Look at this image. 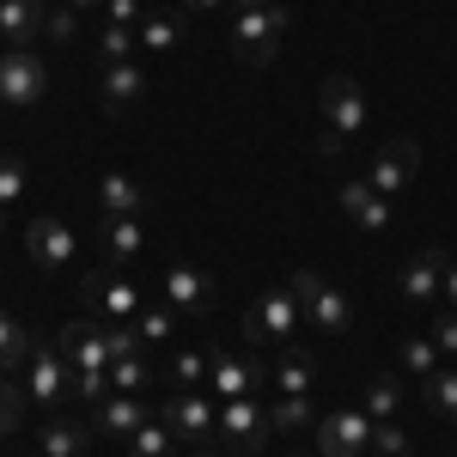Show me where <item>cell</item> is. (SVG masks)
Segmentation results:
<instances>
[{
	"label": "cell",
	"instance_id": "obj_22",
	"mask_svg": "<svg viewBox=\"0 0 457 457\" xmlns=\"http://www.w3.org/2000/svg\"><path fill=\"white\" fill-rule=\"evenodd\" d=\"M98 208L104 213H129V220H141L146 208H153V195H146L135 177H122V171H110L104 183H98Z\"/></svg>",
	"mask_w": 457,
	"mask_h": 457
},
{
	"label": "cell",
	"instance_id": "obj_36",
	"mask_svg": "<svg viewBox=\"0 0 457 457\" xmlns=\"http://www.w3.org/2000/svg\"><path fill=\"white\" fill-rule=\"evenodd\" d=\"M366 457H415V445H409V427L372 421V445H366Z\"/></svg>",
	"mask_w": 457,
	"mask_h": 457
},
{
	"label": "cell",
	"instance_id": "obj_41",
	"mask_svg": "<svg viewBox=\"0 0 457 457\" xmlns=\"http://www.w3.org/2000/svg\"><path fill=\"white\" fill-rule=\"evenodd\" d=\"M12 427H19V390H12L6 378H0V439H6Z\"/></svg>",
	"mask_w": 457,
	"mask_h": 457
},
{
	"label": "cell",
	"instance_id": "obj_34",
	"mask_svg": "<svg viewBox=\"0 0 457 457\" xmlns=\"http://www.w3.org/2000/svg\"><path fill=\"white\" fill-rule=\"evenodd\" d=\"M171 329H177V312H171V305H141V317H135V336H141V348H159Z\"/></svg>",
	"mask_w": 457,
	"mask_h": 457
},
{
	"label": "cell",
	"instance_id": "obj_33",
	"mask_svg": "<svg viewBox=\"0 0 457 457\" xmlns=\"http://www.w3.org/2000/svg\"><path fill=\"white\" fill-rule=\"evenodd\" d=\"M421 390H427V409H433L439 421H452V427H457V372H445V366H439V372H433Z\"/></svg>",
	"mask_w": 457,
	"mask_h": 457
},
{
	"label": "cell",
	"instance_id": "obj_19",
	"mask_svg": "<svg viewBox=\"0 0 457 457\" xmlns=\"http://www.w3.org/2000/svg\"><path fill=\"white\" fill-rule=\"evenodd\" d=\"M92 409H98V415H92V427H98V433H110V439H129L135 427L153 421V409H146L135 390H110L104 403H92Z\"/></svg>",
	"mask_w": 457,
	"mask_h": 457
},
{
	"label": "cell",
	"instance_id": "obj_24",
	"mask_svg": "<svg viewBox=\"0 0 457 457\" xmlns=\"http://www.w3.org/2000/svg\"><path fill=\"white\" fill-rule=\"evenodd\" d=\"M37 439H43V457H86L92 427H79V421H43V427H37Z\"/></svg>",
	"mask_w": 457,
	"mask_h": 457
},
{
	"label": "cell",
	"instance_id": "obj_45",
	"mask_svg": "<svg viewBox=\"0 0 457 457\" xmlns=\"http://www.w3.org/2000/svg\"><path fill=\"white\" fill-rule=\"evenodd\" d=\"M232 6H269V0H232Z\"/></svg>",
	"mask_w": 457,
	"mask_h": 457
},
{
	"label": "cell",
	"instance_id": "obj_42",
	"mask_svg": "<svg viewBox=\"0 0 457 457\" xmlns=\"http://www.w3.org/2000/svg\"><path fill=\"white\" fill-rule=\"evenodd\" d=\"M232 0H183V12H226Z\"/></svg>",
	"mask_w": 457,
	"mask_h": 457
},
{
	"label": "cell",
	"instance_id": "obj_2",
	"mask_svg": "<svg viewBox=\"0 0 457 457\" xmlns=\"http://www.w3.org/2000/svg\"><path fill=\"white\" fill-rule=\"evenodd\" d=\"M293 25V12H287V0H269V6H238L232 12V55L245 62V68H269L275 55H281V37Z\"/></svg>",
	"mask_w": 457,
	"mask_h": 457
},
{
	"label": "cell",
	"instance_id": "obj_1",
	"mask_svg": "<svg viewBox=\"0 0 457 457\" xmlns=\"http://www.w3.org/2000/svg\"><path fill=\"white\" fill-rule=\"evenodd\" d=\"M55 348L73 372V396L79 403H104L110 396V329H98L92 317H73L55 329Z\"/></svg>",
	"mask_w": 457,
	"mask_h": 457
},
{
	"label": "cell",
	"instance_id": "obj_44",
	"mask_svg": "<svg viewBox=\"0 0 457 457\" xmlns=\"http://www.w3.org/2000/svg\"><path fill=\"white\" fill-rule=\"evenodd\" d=\"M68 6H73V12H86V6H104V0H68Z\"/></svg>",
	"mask_w": 457,
	"mask_h": 457
},
{
	"label": "cell",
	"instance_id": "obj_3",
	"mask_svg": "<svg viewBox=\"0 0 457 457\" xmlns=\"http://www.w3.org/2000/svg\"><path fill=\"white\" fill-rule=\"evenodd\" d=\"M317 104H323V135H317V153L323 159H336L348 135H366V92H360V79L353 73H329L323 79V92H317Z\"/></svg>",
	"mask_w": 457,
	"mask_h": 457
},
{
	"label": "cell",
	"instance_id": "obj_48",
	"mask_svg": "<svg viewBox=\"0 0 457 457\" xmlns=\"http://www.w3.org/2000/svg\"><path fill=\"white\" fill-rule=\"evenodd\" d=\"M293 457H305V452H293Z\"/></svg>",
	"mask_w": 457,
	"mask_h": 457
},
{
	"label": "cell",
	"instance_id": "obj_17",
	"mask_svg": "<svg viewBox=\"0 0 457 457\" xmlns=\"http://www.w3.org/2000/svg\"><path fill=\"white\" fill-rule=\"evenodd\" d=\"M141 98H146V68H135V62H110L104 79H98V104H104L110 116H129Z\"/></svg>",
	"mask_w": 457,
	"mask_h": 457
},
{
	"label": "cell",
	"instance_id": "obj_39",
	"mask_svg": "<svg viewBox=\"0 0 457 457\" xmlns=\"http://www.w3.org/2000/svg\"><path fill=\"white\" fill-rule=\"evenodd\" d=\"M427 329H433V348H439V353H457V312H452V305L433 317Z\"/></svg>",
	"mask_w": 457,
	"mask_h": 457
},
{
	"label": "cell",
	"instance_id": "obj_47",
	"mask_svg": "<svg viewBox=\"0 0 457 457\" xmlns=\"http://www.w3.org/2000/svg\"><path fill=\"white\" fill-rule=\"evenodd\" d=\"M433 6H445V0H433Z\"/></svg>",
	"mask_w": 457,
	"mask_h": 457
},
{
	"label": "cell",
	"instance_id": "obj_13",
	"mask_svg": "<svg viewBox=\"0 0 457 457\" xmlns=\"http://www.w3.org/2000/svg\"><path fill=\"white\" fill-rule=\"evenodd\" d=\"M372 445V415L366 409H336L317 421V457H366Z\"/></svg>",
	"mask_w": 457,
	"mask_h": 457
},
{
	"label": "cell",
	"instance_id": "obj_7",
	"mask_svg": "<svg viewBox=\"0 0 457 457\" xmlns=\"http://www.w3.org/2000/svg\"><path fill=\"white\" fill-rule=\"evenodd\" d=\"M43 92H49L43 55H31V49H6V55H0V104L6 110H37Z\"/></svg>",
	"mask_w": 457,
	"mask_h": 457
},
{
	"label": "cell",
	"instance_id": "obj_8",
	"mask_svg": "<svg viewBox=\"0 0 457 457\" xmlns=\"http://www.w3.org/2000/svg\"><path fill=\"white\" fill-rule=\"evenodd\" d=\"M68 390H73V372H68V360H62V348L37 342L31 360H25V396H31L37 409H62Z\"/></svg>",
	"mask_w": 457,
	"mask_h": 457
},
{
	"label": "cell",
	"instance_id": "obj_10",
	"mask_svg": "<svg viewBox=\"0 0 457 457\" xmlns=\"http://www.w3.org/2000/svg\"><path fill=\"white\" fill-rule=\"evenodd\" d=\"M415 171H421V146L409 141V135H396V141H385L378 153H372V165H366V183L378 189V195H403L409 183H415Z\"/></svg>",
	"mask_w": 457,
	"mask_h": 457
},
{
	"label": "cell",
	"instance_id": "obj_38",
	"mask_svg": "<svg viewBox=\"0 0 457 457\" xmlns=\"http://www.w3.org/2000/svg\"><path fill=\"white\" fill-rule=\"evenodd\" d=\"M43 37L73 43V37H79V12H73V6H55V12H49V25H43Z\"/></svg>",
	"mask_w": 457,
	"mask_h": 457
},
{
	"label": "cell",
	"instance_id": "obj_37",
	"mask_svg": "<svg viewBox=\"0 0 457 457\" xmlns=\"http://www.w3.org/2000/svg\"><path fill=\"white\" fill-rule=\"evenodd\" d=\"M135 49H141V37L129 31V25H104V31H98V62H129V55H135Z\"/></svg>",
	"mask_w": 457,
	"mask_h": 457
},
{
	"label": "cell",
	"instance_id": "obj_6",
	"mask_svg": "<svg viewBox=\"0 0 457 457\" xmlns=\"http://www.w3.org/2000/svg\"><path fill=\"white\" fill-rule=\"evenodd\" d=\"M159 421L171 427V439H183V445H208L213 427H220V403L202 396V390H171L159 403Z\"/></svg>",
	"mask_w": 457,
	"mask_h": 457
},
{
	"label": "cell",
	"instance_id": "obj_12",
	"mask_svg": "<svg viewBox=\"0 0 457 457\" xmlns=\"http://www.w3.org/2000/svg\"><path fill=\"white\" fill-rule=\"evenodd\" d=\"M220 433H226L232 452L256 457V452H262V439L275 433V427H269V409H262V396H232V403H220Z\"/></svg>",
	"mask_w": 457,
	"mask_h": 457
},
{
	"label": "cell",
	"instance_id": "obj_18",
	"mask_svg": "<svg viewBox=\"0 0 457 457\" xmlns=\"http://www.w3.org/2000/svg\"><path fill=\"white\" fill-rule=\"evenodd\" d=\"M336 202H342V213H348L360 232H390V202L366 183V177H353V183H342L336 189Z\"/></svg>",
	"mask_w": 457,
	"mask_h": 457
},
{
	"label": "cell",
	"instance_id": "obj_35",
	"mask_svg": "<svg viewBox=\"0 0 457 457\" xmlns=\"http://www.w3.org/2000/svg\"><path fill=\"white\" fill-rule=\"evenodd\" d=\"M159 372H153V360L146 353H122V360H110V385L116 390H141V385H153Z\"/></svg>",
	"mask_w": 457,
	"mask_h": 457
},
{
	"label": "cell",
	"instance_id": "obj_43",
	"mask_svg": "<svg viewBox=\"0 0 457 457\" xmlns=\"http://www.w3.org/2000/svg\"><path fill=\"white\" fill-rule=\"evenodd\" d=\"M439 293L452 299V312H457V262H445V281H439Z\"/></svg>",
	"mask_w": 457,
	"mask_h": 457
},
{
	"label": "cell",
	"instance_id": "obj_28",
	"mask_svg": "<svg viewBox=\"0 0 457 457\" xmlns=\"http://www.w3.org/2000/svg\"><path fill=\"white\" fill-rule=\"evenodd\" d=\"M396 409H403V378L396 372H372L366 378V415L372 421H396Z\"/></svg>",
	"mask_w": 457,
	"mask_h": 457
},
{
	"label": "cell",
	"instance_id": "obj_20",
	"mask_svg": "<svg viewBox=\"0 0 457 457\" xmlns=\"http://www.w3.org/2000/svg\"><path fill=\"white\" fill-rule=\"evenodd\" d=\"M98 245H104V262L129 269L146 250V232H141V220H129V213H104V220H98Z\"/></svg>",
	"mask_w": 457,
	"mask_h": 457
},
{
	"label": "cell",
	"instance_id": "obj_25",
	"mask_svg": "<svg viewBox=\"0 0 457 457\" xmlns=\"http://www.w3.org/2000/svg\"><path fill=\"white\" fill-rule=\"evenodd\" d=\"M31 329L19 323L12 312H0V372H25V360H31Z\"/></svg>",
	"mask_w": 457,
	"mask_h": 457
},
{
	"label": "cell",
	"instance_id": "obj_30",
	"mask_svg": "<svg viewBox=\"0 0 457 457\" xmlns=\"http://www.w3.org/2000/svg\"><path fill=\"white\" fill-rule=\"evenodd\" d=\"M396 360H403V372H409V378H421V385L439 372V348H433V336H403Z\"/></svg>",
	"mask_w": 457,
	"mask_h": 457
},
{
	"label": "cell",
	"instance_id": "obj_11",
	"mask_svg": "<svg viewBox=\"0 0 457 457\" xmlns=\"http://www.w3.org/2000/svg\"><path fill=\"white\" fill-rule=\"evenodd\" d=\"M79 299H86V312L110 317V323H135V317H141V305H146V299H141V287H135V281H122V275H104V269L79 281Z\"/></svg>",
	"mask_w": 457,
	"mask_h": 457
},
{
	"label": "cell",
	"instance_id": "obj_14",
	"mask_svg": "<svg viewBox=\"0 0 457 457\" xmlns=\"http://www.w3.org/2000/svg\"><path fill=\"white\" fill-rule=\"evenodd\" d=\"M159 293H165V305H171L177 317H208L213 312V275L195 269V262H171Z\"/></svg>",
	"mask_w": 457,
	"mask_h": 457
},
{
	"label": "cell",
	"instance_id": "obj_32",
	"mask_svg": "<svg viewBox=\"0 0 457 457\" xmlns=\"http://www.w3.org/2000/svg\"><path fill=\"white\" fill-rule=\"evenodd\" d=\"M269 427H275V433L317 427V421H312V396H275V403H269Z\"/></svg>",
	"mask_w": 457,
	"mask_h": 457
},
{
	"label": "cell",
	"instance_id": "obj_5",
	"mask_svg": "<svg viewBox=\"0 0 457 457\" xmlns=\"http://www.w3.org/2000/svg\"><path fill=\"white\" fill-rule=\"evenodd\" d=\"M293 329H305V305L293 299V287H269L245 312V342L250 348H281V342H293Z\"/></svg>",
	"mask_w": 457,
	"mask_h": 457
},
{
	"label": "cell",
	"instance_id": "obj_23",
	"mask_svg": "<svg viewBox=\"0 0 457 457\" xmlns=\"http://www.w3.org/2000/svg\"><path fill=\"white\" fill-rule=\"evenodd\" d=\"M135 37H141V49L146 55H171V49H183V19L177 12H146L141 25H135Z\"/></svg>",
	"mask_w": 457,
	"mask_h": 457
},
{
	"label": "cell",
	"instance_id": "obj_16",
	"mask_svg": "<svg viewBox=\"0 0 457 457\" xmlns=\"http://www.w3.org/2000/svg\"><path fill=\"white\" fill-rule=\"evenodd\" d=\"M445 262H452V256H445L439 245L415 250V256L403 262V275H396V293H403L409 305H427V299L439 293V281H445Z\"/></svg>",
	"mask_w": 457,
	"mask_h": 457
},
{
	"label": "cell",
	"instance_id": "obj_40",
	"mask_svg": "<svg viewBox=\"0 0 457 457\" xmlns=\"http://www.w3.org/2000/svg\"><path fill=\"white\" fill-rule=\"evenodd\" d=\"M104 19H110V25H129V31H135V25L146 19V0H104Z\"/></svg>",
	"mask_w": 457,
	"mask_h": 457
},
{
	"label": "cell",
	"instance_id": "obj_31",
	"mask_svg": "<svg viewBox=\"0 0 457 457\" xmlns=\"http://www.w3.org/2000/svg\"><path fill=\"white\" fill-rule=\"evenodd\" d=\"M25 183H31L25 159H19V153H0V232H6V213H12V202L25 195Z\"/></svg>",
	"mask_w": 457,
	"mask_h": 457
},
{
	"label": "cell",
	"instance_id": "obj_9",
	"mask_svg": "<svg viewBox=\"0 0 457 457\" xmlns=\"http://www.w3.org/2000/svg\"><path fill=\"white\" fill-rule=\"evenodd\" d=\"M213 403H232V396H262V378H275L269 366H262V353H226L213 348Z\"/></svg>",
	"mask_w": 457,
	"mask_h": 457
},
{
	"label": "cell",
	"instance_id": "obj_27",
	"mask_svg": "<svg viewBox=\"0 0 457 457\" xmlns=\"http://www.w3.org/2000/svg\"><path fill=\"white\" fill-rule=\"evenodd\" d=\"M122 457H177V439H171V427H165L159 415H153L146 427H135V433L122 439Z\"/></svg>",
	"mask_w": 457,
	"mask_h": 457
},
{
	"label": "cell",
	"instance_id": "obj_29",
	"mask_svg": "<svg viewBox=\"0 0 457 457\" xmlns=\"http://www.w3.org/2000/svg\"><path fill=\"white\" fill-rule=\"evenodd\" d=\"M312 385H317L312 353H287L281 366H275V390H281V396H312Z\"/></svg>",
	"mask_w": 457,
	"mask_h": 457
},
{
	"label": "cell",
	"instance_id": "obj_49",
	"mask_svg": "<svg viewBox=\"0 0 457 457\" xmlns=\"http://www.w3.org/2000/svg\"><path fill=\"white\" fill-rule=\"evenodd\" d=\"M31 457H43V452H31Z\"/></svg>",
	"mask_w": 457,
	"mask_h": 457
},
{
	"label": "cell",
	"instance_id": "obj_26",
	"mask_svg": "<svg viewBox=\"0 0 457 457\" xmlns=\"http://www.w3.org/2000/svg\"><path fill=\"white\" fill-rule=\"evenodd\" d=\"M208 366H213V348H177L165 360V378H171V390H195L208 378Z\"/></svg>",
	"mask_w": 457,
	"mask_h": 457
},
{
	"label": "cell",
	"instance_id": "obj_46",
	"mask_svg": "<svg viewBox=\"0 0 457 457\" xmlns=\"http://www.w3.org/2000/svg\"><path fill=\"white\" fill-rule=\"evenodd\" d=\"M189 457H213V452H208V445H195V452H189Z\"/></svg>",
	"mask_w": 457,
	"mask_h": 457
},
{
	"label": "cell",
	"instance_id": "obj_4",
	"mask_svg": "<svg viewBox=\"0 0 457 457\" xmlns=\"http://www.w3.org/2000/svg\"><path fill=\"white\" fill-rule=\"evenodd\" d=\"M287 287H293V299L305 305V323H312V329H323V336H348V329H353V299L329 281V275H317V269H293Z\"/></svg>",
	"mask_w": 457,
	"mask_h": 457
},
{
	"label": "cell",
	"instance_id": "obj_21",
	"mask_svg": "<svg viewBox=\"0 0 457 457\" xmlns=\"http://www.w3.org/2000/svg\"><path fill=\"white\" fill-rule=\"evenodd\" d=\"M49 12L43 0H0V37H12V49H25L31 37H43Z\"/></svg>",
	"mask_w": 457,
	"mask_h": 457
},
{
	"label": "cell",
	"instance_id": "obj_15",
	"mask_svg": "<svg viewBox=\"0 0 457 457\" xmlns=\"http://www.w3.org/2000/svg\"><path fill=\"white\" fill-rule=\"evenodd\" d=\"M25 256H31L37 275H62V269L73 262V232L62 226V220H49V213H43V220L25 226Z\"/></svg>",
	"mask_w": 457,
	"mask_h": 457
}]
</instances>
